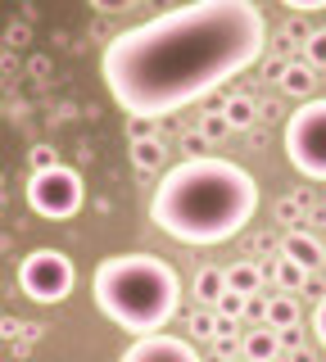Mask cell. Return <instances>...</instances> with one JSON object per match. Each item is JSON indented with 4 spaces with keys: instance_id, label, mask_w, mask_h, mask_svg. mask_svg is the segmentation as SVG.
<instances>
[{
    "instance_id": "f1b7e54d",
    "label": "cell",
    "mask_w": 326,
    "mask_h": 362,
    "mask_svg": "<svg viewBox=\"0 0 326 362\" xmlns=\"http://www.w3.org/2000/svg\"><path fill=\"white\" fill-rule=\"evenodd\" d=\"M286 54H276V59H267V77H276V82H281V73H286Z\"/></svg>"
},
{
    "instance_id": "7a4b0ae2",
    "label": "cell",
    "mask_w": 326,
    "mask_h": 362,
    "mask_svg": "<svg viewBox=\"0 0 326 362\" xmlns=\"http://www.w3.org/2000/svg\"><path fill=\"white\" fill-rule=\"evenodd\" d=\"M258 213V181L222 154H195L168 168L150 195V222L182 245H222Z\"/></svg>"
},
{
    "instance_id": "d4e9b609",
    "label": "cell",
    "mask_w": 326,
    "mask_h": 362,
    "mask_svg": "<svg viewBox=\"0 0 326 362\" xmlns=\"http://www.w3.org/2000/svg\"><path fill=\"white\" fill-rule=\"evenodd\" d=\"M136 0H91V9H100V14H122V9H132Z\"/></svg>"
},
{
    "instance_id": "cb8c5ba5",
    "label": "cell",
    "mask_w": 326,
    "mask_h": 362,
    "mask_svg": "<svg viewBox=\"0 0 326 362\" xmlns=\"http://www.w3.org/2000/svg\"><path fill=\"white\" fill-rule=\"evenodd\" d=\"M286 9H295V14H322L326 0H281Z\"/></svg>"
},
{
    "instance_id": "30bf717a",
    "label": "cell",
    "mask_w": 326,
    "mask_h": 362,
    "mask_svg": "<svg viewBox=\"0 0 326 362\" xmlns=\"http://www.w3.org/2000/svg\"><path fill=\"white\" fill-rule=\"evenodd\" d=\"M127 150H132V163H136V168H141V173H159V168H163V154H168V145L159 141V136H150V132H141V136H136V141H132V145H127Z\"/></svg>"
},
{
    "instance_id": "d6986e66",
    "label": "cell",
    "mask_w": 326,
    "mask_h": 362,
    "mask_svg": "<svg viewBox=\"0 0 326 362\" xmlns=\"http://www.w3.org/2000/svg\"><path fill=\"white\" fill-rule=\"evenodd\" d=\"M190 331H195L199 339H209L213 331H218V308H209V303L195 308V313H190Z\"/></svg>"
},
{
    "instance_id": "e0dca14e",
    "label": "cell",
    "mask_w": 326,
    "mask_h": 362,
    "mask_svg": "<svg viewBox=\"0 0 326 362\" xmlns=\"http://www.w3.org/2000/svg\"><path fill=\"white\" fill-rule=\"evenodd\" d=\"M227 132H231V122H227V113H222V109H209L204 118H199V136H204V141H222Z\"/></svg>"
},
{
    "instance_id": "7402d4cb",
    "label": "cell",
    "mask_w": 326,
    "mask_h": 362,
    "mask_svg": "<svg viewBox=\"0 0 326 362\" xmlns=\"http://www.w3.org/2000/svg\"><path fill=\"white\" fill-rule=\"evenodd\" d=\"M281 41H308V18H303V14L286 18V28H281Z\"/></svg>"
},
{
    "instance_id": "44dd1931",
    "label": "cell",
    "mask_w": 326,
    "mask_h": 362,
    "mask_svg": "<svg viewBox=\"0 0 326 362\" xmlns=\"http://www.w3.org/2000/svg\"><path fill=\"white\" fill-rule=\"evenodd\" d=\"M54 163H59V150H54V145H32V173H46Z\"/></svg>"
},
{
    "instance_id": "2e32d148",
    "label": "cell",
    "mask_w": 326,
    "mask_h": 362,
    "mask_svg": "<svg viewBox=\"0 0 326 362\" xmlns=\"http://www.w3.org/2000/svg\"><path fill=\"white\" fill-rule=\"evenodd\" d=\"M222 113H227V122L235 132H245V127H254V118H258V105L250 95H231L227 105H222Z\"/></svg>"
},
{
    "instance_id": "7c38bea8",
    "label": "cell",
    "mask_w": 326,
    "mask_h": 362,
    "mask_svg": "<svg viewBox=\"0 0 326 362\" xmlns=\"http://www.w3.org/2000/svg\"><path fill=\"white\" fill-rule=\"evenodd\" d=\"M313 82H318V68L303 64V59H290V64H286V73H281V86H286L290 95H299V100H308V95H313Z\"/></svg>"
},
{
    "instance_id": "f546056e",
    "label": "cell",
    "mask_w": 326,
    "mask_h": 362,
    "mask_svg": "<svg viewBox=\"0 0 326 362\" xmlns=\"http://www.w3.org/2000/svg\"><path fill=\"white\" fill-rule=\"evenodd\" d=\"M290 362H313V354H303V349H299V354H295V358H290Z\"/></svg>"
},
{
    "instance_id": "8992f818",
    "label": "cell",
    "mask_w": 326,
    "mask_h": 362,
    "mask_svg": "<svg viewBox=\"0 0 326 362\" xmlns=\"http://www.w3.org/2000/svg\"><path fill=\"white\" fill-rule=\"evenodd\" d=\"M77 267L64 249H32V254L18 263V286L32 303H64L73 294Z\"/></svg>"
},
{
    "instance_id": "9a60e30c",
    "label": "cell",
    "mask_w": 326,
    "mask_h": 362,
    "mask_svg": "<svg viewBox=\"0 0 326 362\" xmlns=\"http://www.w3.org/2000/svg\"><path fill=\"white\" fill-rule=\"evenodd\" d=\"M267 272H272V286H281V290H303V281H308V272H303L295 258H286V254H281Z\"/></svg>"
},
{
    "instance_id": "6da1fadb",
    "label": "cell",
    "mask_w": 326,
    "mask_h": 362,
    "mask_svg": "<svg viewBox=\"0 0 326 362\" xmlns=\"http://www.w3.org/2000/svg\"><path fill=\"white\" fill-rule=\"evenodd\" d=\"M263 45L267 18L254 0H190L109 37L100 73L127 118L159 122L254 68Z\"/></svg>"
},
{
    "instance_id": "52a82bcc",
    "label": "cell",
    "mask_w": 326,
    "mask_h": 362,
    "mask_svg": "<svg viewBox=\"0 0 326 362\" xmlns=\"http://www.w3.org/2000/svg\"><path fill=\"white\" fill-rule=\"evenodd\" d=\"M118 362H204V358H199V349L190 344V339L154 331V335H136V339H132V344L122 349Z\"/></svg>"
},
{
    "instance_id": "277c9868",
    "label": "cell",
    "mask_w": 326,
    "mask_h": 362,
    "mask_svg": "<svg viewBox=\"0 0 326 362\" xmlns=\"http://www.w3.org/2000/svg\"><path fill=\"white\" fill-rule=\"evenodd\" d=\"M286 158L299 177L326 181V95H308L286 118Z\"/></svg>"
},
{
    "instance_id": "3957f363",
    "label": "cell",
    "mask_w": 326,
    "mask_h": 362,
    "mask_svg": "<svg viewBox=\"0 0 326 362\" xmlns=\"http://www.w3.org/2000/svg\"><path fill=\"white\" fill-rule=\"evenodd\" d=\"M91 294L105 322L127 335H154L182 308V276L154 254H109L95 263Z\"/></svg>"
},
{
    "instance_id": "4fadbf2b",
    "label": "cell",
    "mask_w": 326,
    "mask_h": 362,
    "mask_svg": "<svg viewBox=\"0 0 326 362\" xmlns=\"http://www.w3.org/2000/svg\"><path fill=\"white\" fill-rule=\"evenodd\" d=\"M263 276H267V272L258 263H235V267H227V290L258 294V290H263Z\"/></svg>"
},
{
    "instance_id": "9c48e42d",
    "label": "cell",
    "mask_w": 326,
    "mask_h": 362,
    "mask_svg": "<svg viewBox=\"0 0 326 362\" xmlns=\"http://www.w3.org/2000/svg\"><path fill=\"white\" fill-rule=\"evenodd\" d=\"M263 326H272V331H281V326H299V299L290 290H272L263 303Z\"/></svg>"
},
{
    "instance_id": "ac0fdd59",
    "label": "cell",
    "mask_w": 326,
    "mask_h": 362,
    "mask_svg": "<svg viewBox=\"0 0 326 362\" xmlns=\"http://www.w3.org/2000/svg\"><path fill=\"white\" fill-rule=\"evenodd\" d=\"M222 317H245L250 313V294H240V290H222V299L213 303Z\"/></svg>"
},
{
    "instance_id": "5b68a950",
    "label": "cell",
    "mask_w": 326,
    "mask_h": 362,
    "mask_svg": "<svg viewBox=\"0 0 326 362\" xmlns=\"http://www.w3.org/2000/svg\"><path fill=\"white\" fill-rule=\"evenodd\" d=\"M86 204V186H82V173L69 163H54L46 173H32L28 181V209L46 222H64V218H77Z\"/></svg>"
},
{
    "instance_id": "1f68e13d",
    "label": "cell",
    "mask_w": 326,
    "mask_h": 362,
    "mask_svg": "<svg viewBox=\"0 0 326 362\" xmlns=\"http://www.w3.org/2000/svg\"><path fill=\"white\" fill-rule=\"evenodd\" d=\"M0 118H5V109H0Z\"/></svg>"
},
{
    "instance_id": "8fae6325",
    "label": "cell",
    "mask_w": 326,
    "mask_h": 362,
    "mask_svg": "<svg viewBox=\"0 0 326 362\" xmlns=\"http://www.w3.org/2000/svg\"><path fill=\"white\" fill-rule=\"evenodd\" d=\"M240 354L250 358V362H272V358L281 354V344H276V331H272V326H254V331L240 339Z\"/></svg>"
},
{
    "instance_id": "4dcf8cb0",
    "label": "cell",
    "mask_w": 326,
    "mask_h": 362,
    "mask_svg": "<svg viewBox=\"0 0 326 362\" xmlns=\"http://www.w3.org/2000/svg\"><path fill=\"white\" fill-rule=\"evenodd\" d=\"M227 362H250V358H227Z\"/></svg>"
},
{
    "instance_id": "484cf974",
    "label": "cell",
    "mask_w": 326,
    "mask_h": 362,
    "mask_svg": "<svg viewBox=\"0 0 326 362\" xmlns=\"http://www.w3.org/2000/svg\"><path fill=\"white\" fill-rule=\"evenodd\" d=\"M313 331H318V339L326 344V294L318 299V308H313Z\"/></svg>"
},
{
    "instance_id": "603a6c76",
    "label": "cell",
    "mask_w": 326,
    "mask_h": 362,
    "mask_svg": "<svg viewBox=\"0 0 326 362\" xmlns=\"http://www.w3.org/2000/svg\"><path fill=\"white\" fill-rule=\"evenodd\" d=\"M299 209H308V190H299V195H290V199H281V222H295V213Z\"/></svg>"
},
{
    "instance_id": "5bb4252c",
    "label": "cell",
    "mask_w": 326,
    "mask_h": 362,
    "mask_svg": "<svg viewBox=\"0 0 326 362\" xmlns=\"http://www.w3.org/2000/svg\"><path fill=\"white\" fill-rule=\"evenodd\" d=\"M222 290H227V272L222 267H199L195 272V294H199V303H218L222 299Z\"/></svg>"
},
{
    "instance_id": "4316f807",
    "label": "cell",
    "mask_w": 326,
    "mask_h": 362,
    "mask_svg": "<svg viewBox=\"0 0 326 362\" xmlns=\"http://www.w3.org/2000/svg\"><path fill=\"white\" fill-rule=\"evenodd\" d=\"M276 344L281 349H295L299 344V326H281V331H276Z\"/></svg>"
},
{
    "instance_id": "83f0119b",
    "label": "cell",
    "mask_w": 326,
    "mask_h": 362,
    "mask_svg": "<svg viewBox=\"0 0 326 362\" xmlns=\"http://www.w3.org/2000/svg\"><path fill=\"white\" fill-rule=\"evenodd\" d=\"M23 326H28V322H14V317H0V335H5V339H14L18 331H23Z\"/></svg>"
},
{
    "instance_id": "ffe728a7",
    "label": "cell",
    "mask_w": 326,
    "mask_h": 362,
    "mask_svg": "<svg viewBox=\"0 0 326 362\" xmlns=\"http://www.w3.org/2000/svg\"><path fill=\"white\" fill-rule=\"evenodd\" d=\"M303 64L326 68V32H308V41H303Z\"/></svg>"
},
{
    "instance_id": "ba28073f",
    "label": "cell",
    "mask_w": 326,
    "mask_h": 362,
    "mask_svg": "<svg viewBox=\"0 0 326 362\" xmlns=\"http://www.w3.org/2000/svg\"><path fill=\"white\" fill-rule=\"evenodd\" d=\"M281 254H286V258H295V263H299L303 272H318V267L326 263V245H318L308 231H290L286 240H281Z\"/></svg>"
}]
</instances>
